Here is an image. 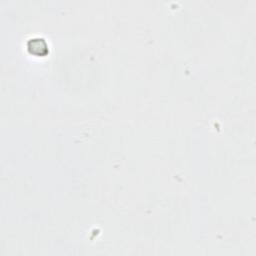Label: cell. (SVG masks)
<instances>
[{
	"mask_svg": "<svg viewBox=\"0 0 256 256\" xmlns=\"http://www.w3.org/2000/svg\"><path fill=\"white\" fill-rule=\"evenodd\" d=\"M28 50L31 54L36 56L45 55L48 52V46L44 39L32 38L28 41Z\"/></svg>",
	"mask_w": 256,
	"mask_h": 256,
	"instance_id": "1",
	"label": "cell"
}]
</instances>
